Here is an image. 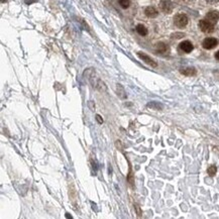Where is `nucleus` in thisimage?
Masks as SVG:
<instances>
[{"mask_svg":"<svg viewBox=\"0 0 219 219\" xmlns=\"http://www.w3.org/2000/svg\"><path fill=\"white\" fill-rule=\"evenodd\" d=\"M85 75L88 77L89 81L91 82V84H92V86L94 88H96L97 90L101 91V92H104V91L107 90L105 83H104L103 81L100 80L97 76H95V72L92 71V74H88V72H85Z\"/></svg>","mask_w":219,"mask_h":219,"instance_id":"1","label":"nucleus"},{"mask_svg":"<svg viewBox=\"0 0 219 219\" xmlns=\"http://www.w3.org/2000/svg\"><path fill=\"white\" fill-rule=\"evenodd\" d=\"M174 23L179 29H184L188 24V16L184 13H179L174 17Z\"/></svg>","mask_w":219,"mask_h":219,"instance_id":"2","label":"nucleus"},{"mask_svg":"<svg viewBox=\"0 0 219 219\" xmlns=\"http://www.w3.org/2000/svg\"><path fill=\"white\" fill-rule=\"evenodd\" d=\"M199 27L203 33L210 34L214 30V23H212V22H210L207 19H203L199 21Z\"/></svg>","mask_w":219,"mask_h":219,"instance_id":"3","label":"nucleus"},{"mask_svg":"<svg viewBox=\"0 0 219 219\" xmlns=\"http://www.w3.org/2000/svg\"><path fill=\"white\" fill-rule=\"evenodd\" d=\"M138 58L140 59V60H143L145 64H148V65H149L150 67H153V68L158 67L157 62H156V61H154L153 59L150 58L149 56H148L147 54L141 53V52H138Z\"/></svg>","mask_w":219,"mask_h":219,"instance_id":"4","label":"nucleus"},{"mask_svg":"<svg viewBox=\"0 0 219 219\" xmlns=\"http://www.w3.org/2000/svg\"><path fill=\"white\" fill-rule=\"evenodd\" d=\"M217 44H218V39L215 38H207V39H205L202 43L203 48L206 49V50L214 49Z\"/></svg>","mask_w":219,"mask_h":219,"instance_id":"5","label":"nucleus"},{"mask_svg":"<svg viewBox=\"0 0 219 219\" xmlns=\"http://www.w3.org/2000/svg\"><path fill=\"white\" fill-rule=\"evenodd\" d=\"M159 7H161L162 11L165 12V13H171L174 9V5H173L172 1L170 0H163L159 4Z\"/></svg>","mask_w":219,"mask_h":219,"instance_id":"6","label":"nucleus"},{"mask_svg":"<svg viewBox=\"0 0 219 219\" xmlns=\"http://www.w3.org/2000/svg\"><path fill=\"white\" fill-rule=\"evenodd\" d=\"M180 50L184 53H191L193 50V44L190 40H184L180 44Z\"/></svg>","mask_w":219,"mask_h":219,"instance_id":"7","label":"nucleus"},{"mask_svg":"<svg viewBox=\"0 0 219 219\" xmlns=\"http://www.w3.org/2000/svg\"><path fill=\"white\" fill-rule=\"evenodd\" d=\"M206 19L209 20L212 23H215L219 20V12L216 10H212V11H209L207 14H206Z\"/></svg>","mask_w":219,"mask_h":219,"instance_id":"8","label":"nucleus"},{"mask_svg":"<svg viewBox=\"0 0 219 219\" xmlns=\"http://www.w3.org/2000/svg\"><path fill=\"white\" fill-rule=\"evenodd\" d=\"M144 14L147 15L148 17L154 18V17H157V16H158L159 11H158L157 9L154 8V6H148L147 8L144 9Z\"/></svg>","mask_w":219,"mask_h":219,"instance_id":"9","label":"nucleus"},{"mask_svg":"<svg viewBox=\"0 0 219 219\" xmlns=\"http://www.w3.org/2000/svg\"><path fill=\"white\" fill-rule=\"evenodd\" d=\"M180 73L185 76H194V75H196V73L197 72H196L195 68L188 67V68H182V69L180 70Z\"/></svg>","mask_w":219,"mask_h":219,"instance_id":"10","label":"nucleus"},{"mask_svg":"<svg viewBox=\"0 0 219 219\" xmlns=\"http://www.w3.org/2000/svg\"><path fill=\"white\" fill-rule=\"evenodd\" d=\"M148 107L150 108V109H154V110H162V109H163L162 104L159 103V102H156V101L148 103Z\"/></svg>","mask_w":219,"mask_h":219,"instance_id":"11","label":"nucleus"},{"mask_svg":"<svg viewBox=\"0 0 219 219\" xmlns=\"http://www.w3.org/2000/svg\"><path fill=\"white\" fill-rule=\"evenodd\" d=\"M136 31L138 33V34L143 35V36L148 34V29L143 24H138V25H136Z\"/></svg>","mask_w":219,"mask_h":219,"instance_id":"12","label":"nucleus"},{"mask_svg":"<svg viewBox=\"0 0 219 219\" xmlns=\"http://www.w3.org/2000/svg\"><path fill=\"white\" fill-rule=\"evenodd\" d=\"M117 95L120 98H125L126 97L125 91H124V89H123V87L120 84H117Z\"/></svg>","mask_w":219,"mask_h":219,"instance_id":"13","label":"nucleus"},{"mask_svg":"<svg viewBox=\"0 0 219 219\" xmlns=\"http://www.w3.org/2000/svg\"><path fill=\"white\" fill-rule=\"evenodd\" d=\"M168 50V47H167V44H164V43H159L157 44V51L159 53H165L166 51Z\"/></svg>","mask_w":219,"mask_h":219,"instance_id":"14","label":"nucleus"},{"mask_svg":"<svg viewBox=\"0 0 219 219\" xmlns=\"http://www.w3.org/2000/svg\"><path fill=\"white\" fill-rule=\"evenodd\" d=\"M216 172H217V168H216V166H214V165L210 166V167L207 169V173H208V175L210 176V177L215 176Z\"/></svg>","mask_w":219,"mask_h":219,"instance_id":"15","label":"nucleus"},{"mask_svg":"<svg viewBox=\"0 0 219 219\" xmlns=\"http://www.w3.org/2000/svg\"><path fill=\"white\" fill-rule=\"evenodd\" d=\"M122 8H128L130 6V0H118Z\"/></svg>","mask_w":219,"mask_h":219,"instance_id":"16","label":"nucleus"},{"mask_svg":"<svg viewBox=\"0 0 219 219\" xmlns=\"http://www.w3.org/2000/svg\"><path fill=\"white\" fill-rule=\"evenodd\" d=\"M205 1H206L207 3H209V4H215V3H217L219 0H205Z\"/></svg>","mask_w":219,"mask_h":219,"instance_id":"17","label":"nucleus"},{"mask_svg":"<svg viewBox=\"0 0 219 219\" xmlns=\"http://www.w3.org/2000/svg\"><path fill=\"white\" fill-rule=\"evenodd\" d=\"M96 119H97V121H98L99 123H102V122H103V119H102L101 116H100V115H96Z\"/></svg>","mask_w":219,"mask_h":219,"instance_id":"18","label":"nucleus"},{"mask_svg":"<svg viewBox=\"0 0 219 219\" xmlns=\"http://www.w3.org/2000/svg\"><path fill=\"white\" fill-rule=\"evenodd\" d=\"M215 58H216V59H217V60L219 61V51H218V52H217V53L215 54Z\"/></svg>","mask_w":219,"mask_h":219,"instance_id":"19","label":"nucleus"},{"mask_svg":"<svg viewBox=\"0 0 219 219\" xmlns=\"http://www.w3.org/2000/svg\"><path fill=\"white\" fill-rule=\"evenodd\" d=\"M183 1H186V2H188V1H190V0H183Z\"/></svg>","mask_w":219,"mask_h":219,"instance_id":"20","label":"nucleus"}]
</instances>
